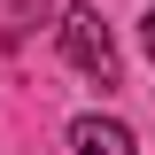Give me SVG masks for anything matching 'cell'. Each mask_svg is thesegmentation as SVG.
<instances>
[{
  "label": "cell",
  "instance_id": "6da1fadb",
  "mask_svg": "<svg viewBox=\"0 0 155 155\" xmlns=\"http://www.w3.org/2000/svg\"><path fill=\"white\" fill-rule=\"evenodd\" d=\"M62 54H70V70L93 78V85H116V39H109V23H101V8L78 0L70 16H62Z\"/></svg>",
  "mask_w": 155,
  "mask_h": 155
},
{
  "label": "cell",
  "instance_id": "7a4b0ae2",
  "mask_svg": "<svg viewBox=\"0 0 155 155\" xmlns=\"http://www.w3.org/2000/svg\"><path fill=\"white\" fill-rule=\"evenodd\" d=\"M70 147L78 155H140V140L116 124V116H78L70 124Z\"/></svg>",
  "mask_w": 155,
  "mask_h": 155
},
{
  "label": "cell",
  "instance_id": "3957f363",
  "mask_svg": "<svg viewBox=\"0 0 155 155\" xmlns=\"http://www.w3.org/2000/svg\"><path fill=\"white\" fill-rule=\"evenodd\" d=\"M140 39H147V54H155V8H147V16H140Z\"/></svg>",
  "mask_w": 155,
  "mask_h": 155
}]
</instances>
